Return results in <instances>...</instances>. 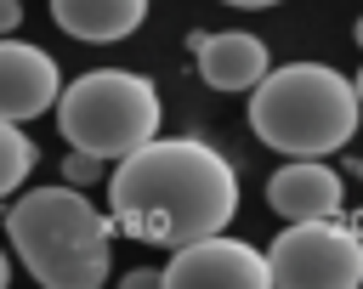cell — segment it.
I'll return each mask as SVG.
<instances>
[{
  "label": "cell",
  "mask_w": 363,
  "mask_h": 289,
  "mask_svg": "<svg viewBox=\"0 0 363 289\" xmlns=\"http://www.w3.org/2000/svg\"><path fill=\"white\" fill-rule=\"evenodd\" d=\"M108 210L113 227H125L136 244L182 249L238 215V176L199 136H153L119 159L108 181Z\"/></svg>",
  "instance_id": "obj_1"
},
{
  "label": "cell",
  "mask_w": 363,
  "mask_h": 289,
  "mask_svg": "<svg viewBox=\"0 0 363 289\" xmlns=\"http://www.w3.org/2000/svg\"><path fill=\"white\" fill-rule=\"evenodd\" d=\"M6 238L45 289H96L113 266V221L74 187H34L6 210Z\"/></svg>",
  "instance_id": "obj_2"
},
{
  "label": "cell",
  "mask_w": 363,
  "mask_h": 289,
  "mask_svg": "<svg viewBox=\"0 0 363 289\" xmlns=\"http://www.w3.org/2000/svg\"><path fill=\"white\" fill-rule=\"evenodd\" d=\"M357 113H363L357 85L329 62L267 68L261 85L250 91V130L289 159H323L346 147L357 130Z\"/></svg>",
  "instance_id": "obj_3"
},
{
  "label": "cell",
  "mask_w": 363,
  "mask_h": 289,
  "mask_svg": "<svg viewBox=\"0 0 363 289\" xmlns=\"http://www.w3.org/2000/svg\"><path fill=\"white\" fill-rule=\"evenodd\" d=\"M62 136L91 159H125L159 136V91L130 68H91L57 96Z\"/></svg>",
  "instance_id": "obj_4"
},
{
  "label": "cell",
  "mask_w": 363,
  "mask_h": 289,
  "mask_svg": "<svg viewBox=\"0 0 363 289\" xmlns=\"http://www.w3.org/2000/svg\"><path fill=\"white\" fill-rule=\"evenodd\" d=\"M267 283L284 289H357L363 283V232L340 227L335 215L289 221V232L267 249Z\"/></svg>",
  "instance_id": "obj_5"
},
{
  "label": "cell",
  "mask_w": 363,
  "mask_h": 289,
  "mask_svg": "<svg viewBox=\"0 0 363 289\" xmlns=\"http://www.w3.org/2000/svg\"><path fill=\"white\" fill-rule=\"evenodd\" d=\"M159 283H170V289H267V255L244 238H227V227H221V232L182 244L164 261Z\"/></svg>",
  "instance_id": "obj_6"
},
{
  "label": "cell",
  "mask_w": 363,
  "mask_h": 289,
  "mask_svg": "<svg viewBox=\"0 0 363 289\" xmlns=\"http://www.w3.org/2000/svg\"><path fill=\"white\" fill-rule=\"evenodd\" d=\"M62 96L57 62L28 40H0V119H40Z\"/></svg>",
  "instance_id": "obj_7"
},
{
  "label": "cell",
  "mask_w": 363,
  "mask_h": 289,
  "mask_svg": "<svg viewBox=\"0 0 363 289\" xmlns=\"http://www.w3.org/2000/svg\"><path fill=\"white\" fill-rule=\"evenodd\" d=\"M187 45L199 57L204 85H216V91H255L261 74H267V45L255 34H238V28H227V34H187Z\"/></svg>",
  "instance_id": "obj_8"
},
{
  "label": "cell",
  "mask_w": 363,
  "mask_h": 289,
  "mask_svg": "<svg viewBox=\"0 0 363 289\" xmlns=\"http://www.w3.org/2000/svg\"><path fill=\"white\" fill-rule=\"evenodd\" d=\"M340 176L318 159H295L284 170H272L267 181V204L284 215V221H306V215H340Z\"/></svg>",
  "instance_id": "obj_9"
},
{
  "label": "cell",
  "mask_w": 363,
  "mask_h": 289,
  "mask_svg": "<svg viewBox=\"0 0 363 289\" xmlns=\"http://www.w3.org/2000/svg\"><path fill=\"white\" fill-rule=\"evenodd\" d=\"M51 17L62 34L108 45V40H125L130 28H142L147 0H51Z\"/></svg>",
  "instance_id": "obj_10"
},
{
  "label": "cell",
  "mask_w": 363,
  "mask_h": 289,
  "mask_svg": "<svg viewBox=\"0 0 363 289\" xmlns=\"http://www.w3.org/2000/svg\"><path fill=\"white\" fill-rule=\"evenodd\" d=\"M28 170H34V142L17 130V119H0V198L17 193Z\"/></svg>",
  "instance_id": "obj_11"
},
{
  "label": "cell",
  "mask_w": 363,
  "mask_h": 289,
  "mask_svg": "<svg viewBox=\"0 0 363 289\" xmlns=\"http://www.w3.org/2000/svg\"><path fill=\"white\" fill-rule=\"evenodd\" d=\"M62 170H68V181H74V187H79V181H96V170H102V159H91V153H79V147H74V153H68V164H62Z\"/></svg>",
  "instance_id": "obj_12"
},
{
  "label": "cell",
  "mask_w": 363,
  "mask_h": 289,
  "mask_svg": "<svg viewBox=\"0 0 363 289\" xmlns=\"http://www.w3.org/2000/svg\"><path fill=\"white\" fill-rule=\"evenodd\" d=\"M23 23V0H0V34H11Z\"/></svg>",
  "instance_id": "obj_13"
},
{
  "label": "cell",
  "mask_w": 363,
  "mask_h": 289,
  "mask_svg": "<svg viewBox=\"0 0 363 289\" xmlns=\"http://www.w3.org/2000/svg\"><path fill=\"white\" fill-rule=\"evenodd\" d=\"M227 6H244V11H261V6H278V0H227Z\"/></svg>",
  "instance_id": "obj_14"
},
{
  "label": "cell",
  "mask_w": 363,
  "mask_h": 289,
  "mask_svg": "<svg viewBox=\"0 0 363 289\" xmlns=\"http://www.w3.org/2000/svg\"><path fill=\"white\" fill-rule=\"evenodd\" d=\"M6 278H11V261H6V255H0V289H6Z\"/></svg>",
  "instance_id": "obj_15"
},
{
  "label": "cell",
  "mask_w": 363,
  "mask_h": 289,
  "mask_svg": "<svg viewBox=\"0 0 363 289\" xmlns=\"http://www.w3.org/2000/svg\"><path fill=\"white\" fill-rule=\"evenodd\" d=\"M352 34H357V51H363V17H357V23H352Z\"/></svg>",
  "instance_id": "obj_16"
},
{
  "label": "cell",
  "mask_w": 363,
  "mask_h": 289,
  "mask_svg": "<svg viewBox=\"0 0 363 289\" xmlns=\"http://www.w3.org/2000/svg\"><path fill=\"white\" fill-rule=\"evenodd\" d=\"M352 85H357V102H363V74H357V79H352Z\"/></svg>",
  "instance_id": "obj_17"
},
{
  "label": "cell",
  "mask_w": 363,
  "mask_h": 289,
  "mask_svg": "<svg viewBox=\"0 0 363 289\" xmlns=\"http://www.w3.org/2000/svg\"><path fill=\"white\" fill-rule=\"evenodd\" d=\"M357 176H363V159H357Z\"/></svg>",
  "instance_id": "obj_18"
}]
</instances>
